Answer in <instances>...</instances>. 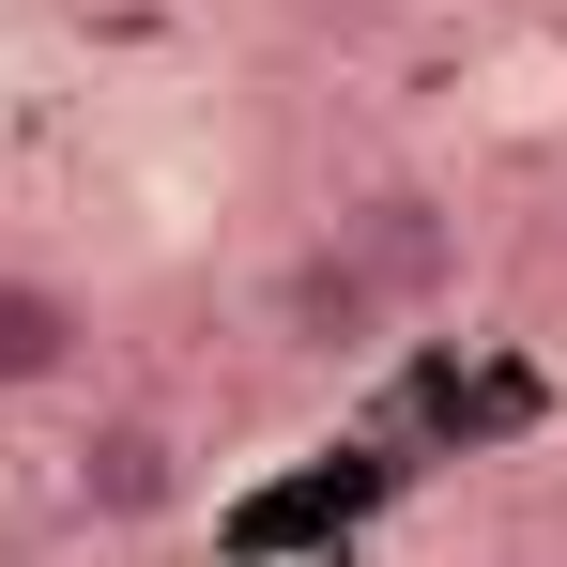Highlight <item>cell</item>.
I'll list each match as a JSON object with an SVG mask.
<instances>
[{
    "mask_svg": "<svg viewBox=\"0 0 567 567\" xmlns=\"http://www.w3.org/2000/svg\"><path fill=\"white\" fill-rule=\"evenodd\" d=\"M62 506L107 522V537L169 522V506H185V430H169V414H93V430H78V461H62Z\"/></svg>",
    "mask_w": 567,
    "mask_h": 567,
    "instance_id": "1",
    "label": "cell"
},
{
    "mask_svg": "<svg viewBox=\"0 0 567 567\" xmlns=\"http://www.w3.org/2000/svg\"><path fill=\"white\" fill-rule=\"evenodd\" d=\"M93 369V291L47 261H0V399H62Z\"/></svg>",
    "mask_w": 567,
    "mask_h": 567,
    "instance_id": "3",
    "label": "cell"
},
{
    "mask_svg": "<svg viewBox=\"0 0 567 567\" xmlns=\"http://www.w3.org/2000/svg\"><path fill=\"white\" fill-rule=\"evenodd\" d=\"M338 246L369 261V291L399 307V322H430V307L461 291V215H445L430 185H369L353 215H338Z\"/></svg>",
    "mask_w": 567,
    "mask_h": 567,
    "instance_id": "2",
    "label": "cell"
},
{
    "mask_svg": "<svg viewBox=\"0 0 567 567\" xmlns=\"http://www.w3.org/2000/svg\"><path fill=\"white\" fill-rule=\"evenodd\" d=\"M383 322H399V307L369 291V261H353L338 230H307V246L277 261V338H291V353H322V369H338V353H369Z\"/></svg>",
    "mask_w": 567,
    "mask_h": 567,
    "instance_id": "4",
    "label": "cell"
}]
</instances>
